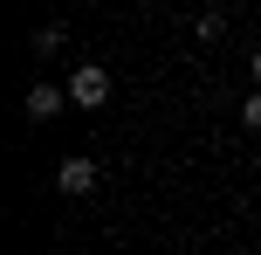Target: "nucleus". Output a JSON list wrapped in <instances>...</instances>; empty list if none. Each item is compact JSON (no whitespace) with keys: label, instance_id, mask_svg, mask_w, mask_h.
Wrapping results in <instances>:
<instances>
[{"label":"nucleus","instance_id":"nucleus-1","mask_svg":"<svg viewBox=\"0 0 261 255\" xmlns=\"http://www.w3.org/2000/svg\"><path fill=\"white\" fill-rule=\"evenodd\" d=\"M103 97H110V69L103 62H83L76 76H69V104H76V110H96Z\"/></svg>","mask_w":261,"mask_h":255},{"label":"nucleus","instance_id":"nucleus-2","mask_svg":"<svg viewBox=\"0 0 261 255\" xmlns=\"http://www.w3.org/2000/svg\"><path fill=\"white\" fill-rule=\"evenodd\" d=\"M55 187H62L69 200H83V193H96V159H90V152H76V159H62V173H55Z\"/></svg>","mask_w":261,"mask_h":255},{"label":"nucleus","instance_id":"nucleus-3","mask_svg":"<svg viewBox=\"0 0 261 255\" xmlns=\"http://www.w3.org/2000/svg\"><path fill=\"white\" fill-rule=\"evenodd\" d=\"M62 104H69V83H62V90H55V83H35L21 110H28V118H35V124H48V118H55V110H62Z\"/></svg>","mask_w":261,"mask_h":255},{"label":"nucleus","instance_id":"nucleus-4","mask_svg":"<svg viewBox=\"0 0 261 255\" xmlns=\"http://www.w3.org/2000/svg\"><path fill=\"white\" fill-rule=\"evenodd\" d=\"M220 35H227V14H220V7H206V14L193 21V41H206V49H213Z\"/></svg>","mask_w":261,"mask_h":255},{"label":"nucleus","instance_id":"nucleus-5","mask_svg":"<svg viewBox=\"0 0 261 255\" xmlns=\"http://www.w3.org/2000/svg\"><path fill=\"white\" fill-rule=\"evenodd\" d=\"M28 41H35V55H41V62H48V55H62V28H35Z\"/></svg>","mask_w":261,"mask_h":255},{"label":"nucleus","instance_id":"nucleus-6","mask_svg":"<svg viewBox=\"0 0 261 255\" xmlns=\"http://www.w3.org/2000/svg\"><path fill=\"white\" fill-rule=\"evenodd\" d=\"M241 124H248V131H261V90L248 97V104H241Z\"/></svg>","mask_w":261,"mask_h":255},{"label":"nucleus","instance_id":"nucleus-7","mask_svg":"<svg viewBox=\"0 0 261 255\" xmlns=\"http://www.w3.org/2000/svg\"><path fill=\"white\" fill-rule=\"evenodd\" d=\"M254 76H261V49H254Z\"/></svg>","mask_w":261,"mask_h":255}]
</instances>
